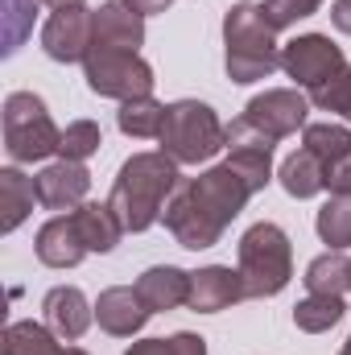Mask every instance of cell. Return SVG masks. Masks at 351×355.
Instances as JSON below:
<instances>
[{"instance_id": "44dd1931", "label": "cell", "mask_w": 351, "mask_h": 355, "mask_svg": "<svg viewBox=\"0 0 351 355\" xmlns=\"http://www.w3.org/2000/svg\"><path fill=\"white\" fill-rule=\"evenodd\" d=\"M71 215H75V227H79L87 252H112L120 244V236H124V227H120V219H116V211L108 202H83Z\"/></svg>"}, {"instance_id": "3957f363", "label": "cell", "mask_w": 351, "mask_h": 355, "mask_svg": "<svg viewBox=\"0 0 351 355\" xmlns=\"http://www.w3.org/2000/svg\"><path fill=\"white\" fill-rule=\"evenodd\" d=\"M223 46H228V79L232 83H257L281 67L277 29L268 25L261 4H236L223 17Z\"/></svg>"}, {"instance_id": "ffe728a7", "label": "cell", "mask_w": 351, "mask_h": 355, "mask_svg": "<svg viewBox=\"0 0 351 355\" xmlns=\"http://www.w3.org/2000/svg\"><path fill=\"white\" fill-rule=\"evenodd\" d=\"M37 202V182L21 170H0V232H17Z\"/></svg>"}, {"instance_id": "5b68a950", "label": "cell", "mask_w": 351, "mask_h": 355, "mask_svg": "<svg viewBox=\"0 0 351 355\" xmlns=\"http://www.w3.org/2000/svg\"><path fill=\"white\" fill-rule=\"evenodd\" d=\"M157 141H162V153H170L178 166H198V162H211L219 149H228V128L207 103L178 99L166 107V128Z\"/></svg>"}, {"instance_id": "8992f818", "label": "cell", "mask_w": 351, "mask_h": 355, "mask_svg": "<svg viewBox=\"0 0 351 355\" xmlns=\"http://www.w3.org/2000/svg\"><path fill=\"white\" fill-rule=\"evenodd\" d=\"M62 132L54 128L46 103L33 91H12L4 99V149L12 162H42L58 153Z\"/></svg>"}, {"instance_id": "f35d334b", "label": "cell", "mask_w": 351, "mask_h": 355, "mask_svg": "<svg viewBox=\"0 0 351 355\" xmlns=\"http://www.w3.org/2000/svg\"><path fill=\"white\" fill-rule=\"evenodd\" d=\"M348 120H351V107H348Z\"/></svg>"}, {"instance_id": "7402d4cb", "label": "cell", "mask_w": 351, "mask_h": 355, "mask_svg": "<svg viewBox=\"0 0 351 355\" xmlns=\"http://www.w3.org/2000/svg\"><path fill=\"white\" fill-rule=\"evenodd\" d=\"M281 186L293 198H314L318 190H327V162L314 157L310 149H298L285 166H281Z\"/></svg>"}, {"instance_id": "603a6c76", "label": "cell", "mask_w": 351, "mask_h": 355, "mask_svg": "<svg viewBox=\"0 0 351 355\" xmlns=\"http://www.w3.org/2000/svg\"><path fill=\"white\" fill-rule=\"evenodd\" d=\"M116 124H120V132H124V137H137V141L162 137V128H166V103H157L153 95L128 99V103H120Z\"/></svg>"}, {"instance_id": "6da1fadb", "label": "cell", "mask_w": 351, "mask_h": 355, "mask_svg": "<svg viewBox=\"0 0 351 355\" xmlns=\"http://www.w3.org/2000/svg\"><path fill=\"white\" fill-rule=\"evenodd\" d=\"M257 190L248 186V178L240 174L236 166H215L207 174L190 178L174 190V198L166 202V232L174 236L182 248L198 252V248H211L223 240L228 223L248 207Z\"/></svg>"}, {"instance_id": "ac0fdd59", "label": "cell", "mask_w": 351, "mask_h": 355, "mask_svg": "<svg viewBox=\"0 0 351 355\" xmlns=\"http://www.w3.org/2000/svg\"><path fill=\"white\" fill-rule=\"evenodd\" d=\"M137 293H141V302H145L153 314L178 310V306L190 302V272H182V268H174V265H157V268H149V272H141Z\"/></svg>"}, {"instance_id": "836d02e7", "label": "cell", "mask_w": 351, "mask_h": 355, "mask_svg": "<svg viewBox=\"0 0 351 355\" xmlns=\"http://www.w3.org/2000/svg\"><path fill=\"white\" fill-rule=\"evenodd\" d=\"M124 355H174V347H170V339H141Z\"/></svg>"}, {"instance_id": "5bb4252c", "label": "cell", "mask_w": 351, "mask_h": 355, "mask_svg": "<svg viewBox=\"0 0 351 355\" xmlns=\"http://www.w3.org/2000/svg\"><path fill=\"white\" fill-rule=\"evenodd\" d=\"M244 297V281L240 268H223V265H207L198 272H190V310L194 314H219L228 306H236Z\"/></svg>"}, {"instance_id": "8fae6325", "label": "cell", "mask_w": 351, "mask_h": 355, "mask_svg": "<svg viewBox=\"0 0 351 355\" xmlns=\"http://www.w3.org/2000/svg\"><path fill=\"white\" fill-rule=\"evenodd\" d=\"M306 112H310L306 95H298V91H289V87L264 91V95H257V99L244 107V116H248L257 128H264L273 141L293 137L298 128H306Z\"/></svg>"}, {"instance_id": "83f0119b", "label": "cell", "mask_w": 351, "mask_h": 355, "mask_svg": "<svg viewBox=\"0 0 351 355\" xmlns=\"http://www.w3.org/2000/svg\"><path fill=\"white\" fill-rule=\"evenodd\" d=\"M99 145H103L99 124L95 120H75V124H67L58 153H62V162H87L91 153H99Z\"/></svg>"}, {"instance_id": "8d00e7d4", "label": "cell", "mask_w": 351, "mask_h": 355, "mask_svg": "<svg viewBox=\"0 0 351 355\" xmlns=\"http://www.w3.org/2000/svg\"><path fill=\"white\" fill-rule=\"evenodd\" d=\"M42 4H50V8H71V4H83V0H42Z\"/></svg>"}, {"instance_id": "7c38bea8", "label": "cell", "mask_w": 351, "mask_h": 355, "mask_svg": "<svg viewBox=\"0 0 351 355\" xmlns=\"http://www.w3.org/2000/svg\"><path fill=\"white\" fill-rule=\"evenodd\" d=\"M145 42V17L132 12L128 4L112 0L91 12V50H141Z\"/></svg>"}, {"instance_id": "9a60e30c", "label": "cell", "mask_w": 351, "mask_h": 355, "mask_svg": "<svg viewBox=\"0 0 351 355\" xmlns=\"http://www.w3.org/2000/svg\"><path fill=\"white\" fill-rule=\"evenodd\" d=\"M149 314H153V310L141 302L137 285H132V289H128V285H112V289H103L99 302H95L99 327H103L108 335H116V339H132V335L149 322Z\"/></svg>"}, {"instance_id": "1f68e13d", "label": "cell", "mask_w": 351, "mask_h": 355, "mask_svg": "<svg viewBox=\"0 0 351 355\" xmlns=\"http://www.w3.org/2000/svg\"><path fill=\"white\" fill-rule=\"evenodd\" d=\"M327 190H331V194H351V153L339 157V162L327 170Z\"/></svg>"}, {"instance_id": "f1b7e54d", "label": "cell", "mask_w": 351, "mask_h": 355, "mask_svg": "<svg viewBox=\"0 0 351 355\" xmlns=\"http://www.w3.org/2000/svg\"><path fill=\"white\" fill-rule=\"evenodd\" d=\"M310 103H314L318 112L348 116V107H351V67H343L331 83H323L318 91H310Z\"/></svg>"}, {"instance_id": "4dcf8cb0", "label": "cell", "mask_w": 351, "mask_h": 355, "mask_svg": "<svg viewBox=\"0 0 351 355\" xmlns=\"http://www.w3.org/2000/svg\"><path fill=\"white\" fill-rule=\"evenodd\" d=\"M29 12H33V0H4V54H12L29 29Z\"/></svg>"}, {"instance_id": "30bf717a", "label": "cell", "mask_w": 351, "mask_h": 355, "mask_svg": "<svg viewBox=\"0 0 351 355\" xmlns=\"http://www.w3.org/2000/svg\"><path fill=\"white\" fill-rule=\"evenodd\" d=\"M42 50L54 62H87L91 54V8L71 4V8H54V17L42 29Z\"/></svg>"}, {"instance_id": "2e32d148", "label": "cell", "mask_w": 351, "mask_h": 355, "mask_svg": "<svg viewBox=\"0 0 351 355\" xmlns=\"http://www.w3.org/2000/svg\"><path fill=\"white\" fill-rule=\"evenodd\" d=\"M42 310H46V327H50L62 343L83 339L87 327H91V318H95V310L87 306V297H83L75 285H58V289H50L46 302H42Z\"/></svg>"}, {"instance_id": "d6a6232c", "label": "cell", "mask_w": 351, "mask_h": 355, "mask_svg": "<svg viewBox=\"0 0 351 355\" xmlns=\"http://www.w3.org/2000/svg\"><path fill=\"white\" fill-rule=\"evenodd\" d=\"M170 347H174V355H207V339H198L190 331H178L170 339Z\"/></svg>"}, {"instance_id": "f546056e", "label": "cell", "mask_w": 351, "mask_h": 355, "mask_svg": "<svg viewBox=\"0 0 351 355\" xmlns=\"http://www.w3.org/2000/svg\"><path fill=\"white\" fill-rule=\"evenodd\" d=\"M261 8H264V17H268V25H273V29H289L293 21H302V17L318 12V8H323V0H264Z\"/></svg>"}, {"instance_id": "4316f807", "label": "cell", "mask_w": 351, "mask_h": 355, "mask_svg": "<svg viewBox=\"0 0 351 355\" xmlns=\"http://www.w3.org/2000/svg\"><path fill=\"white\" fill-rule=\"evenodd\" d=\"M318 236L335 252L351 248V194H331V202L318 211Z\"/></svg>"}, {"instance_id": "e575fe53", "label": "cell", "mask_w": 351, "mask_h": 355, "mask_svg": "<svg viewBox=\"0 0 351 355\" xmlns=\"http://www.w3.org/2000/svg\"><path fill=\"white\" fill-rule=\"evenodd\" d=\"M331 21H335L339 33L351 37V0H335V4H331Z\"/></svg>"}, {"instance_id": "4fadbf2b", "label": "cell", "mask_w": 351, "mask_h": 355, "mask_svg": "<svg viewBox=\"0 0 351 355\" xmlns=\"http://www.w3.org/2000/svg\"><path fill=\"white\" fill-rule=\"evenodd\" d=\"M33 182H37V202L50 207V211H79L87 202V190H91V174L83 162L46 166Z\"/></svg>"}, {"instance_id": "74e56055", "label": "cell", "mask_w": 351, "mask_h": 355, "mask_svg": "<svg viewBox=\"0 0 351 355\" xmlns=\"http://www.w3.org/2000/svg\"><path fill=\"white\" fill-rule=\"evenodd\" d=\"M339 355H351V339H348V343H343V352H339Z\"/></svg>"}, {"instance_id": "7a4b0ae2", "label": "cell", "mask_w": 351, "mask_h": 355, "mask_svg": "<svg viewBox=\"0 0 351 355\" xmlns=\"http://www.w3.org/2000/svg\"><path fill=\"white\" fill-rule=\"evenodd\" d=\"M178 186V162L170 153H132L112 182L108 207L116 211L124 232H145L166 215V202Z\"/></svg>"}, {"instance_id": "d6986e66", "label": "cell", "mask_w": 351, "mask_h": 355, "mask_svg": "<svg viewBox=\"0 0 351 355\" xmlns=\"http://www.w3.org/2000/svg\"><path fill=\"white\" fill-rule=\"evenodd\" d=\"M0 355H87L83 347H62L58 335L42 322H8L4 339H0Z\"/></svg>"}, {"instance_id": "9c48e42d", "label": "cell", "mask_w": 351, "mask_h": 355, "mask_svg": "<svg viewBox=\"0 0 351 355\" xmlns=\"http://www.w3.org/2000/svg\"><path fill=\"white\" fill-rule=\"evenodd\" d=\"M273 137L257 128L248 116H240L232 128H228V166H236L240 174L248 178L252 190H264L268 178H273Z\"/></svg>"}, {"instance_id": "d590c367", "label": "cell", "mask_w": 351, "mask_h": 355, "mask_svg": "<svg viewBox=\"0 0 351 355\" xmlns=\"http://www.w3.org/2000/svg\"><path fill=\"white\" fill-rule=\"evenodd\" d=\"M120 4H128V8L141 12V17H149V12H166V8H170V0H120Z\"/></svg>"}, {"instance_id": "e0dca14e", "label": "cell", "mask_w": 351, "mask_h": 355, "mask_svg": "<svg viewBox=\"0 0 351 355\" xmlns=\"http://www.w3.org/2000/svg\"><path fill=\"white\" fill-rule=\"evenodd\" d=\"M87 257V244L75 227V215H54L37 232V261L50 268H75Z\"/></svg>"}, {"instance_id": "d4e9b609", "label": "cell", "mask_w": 351, "mask_h": 355, "mask_svg": "<svg viewBox=\"0 0 351 355\" xmlns=\"http://www.w3.org/2000/svg\"><path fill=\"white\" fill-rule=\"evenodd\" d=\"M343 297H327V293H310L306 302H298L293 306V327L298 331H306V335H323V331H331L339 318H343Z\"/></svg>"}, {"instance_id": "ba28073f", "label": "cell", "mask_w": 351, "mask_h": 355, "mask_svg": "<svg viewBox=\"0 0 351 355\" xmlns=\"http://www.w3.org/2000/svg\"><path fill=\"white\" fill-rule=\"evenodd\" d=\"M343 67H348L343 50L323 33H302L289 46H281V71L306 91H318L323 83H331Z\"/></svg>"}, {"instance_id": "277c9868", "label": "cell", "mask_w": 351, "mask_h": 355, "mask_svg": "<svg viewBox=\"0 0 351 355\" xmlns=\"http://www.w3.org/2000/svg\"><path fill=\"white\" fill-rule=\"evenodd\" d=\"M240 281H244V297H273L289 285L293 277V252H289V236L277 223H257L240 236Z\"/></svg>"}, {"instance_id": "cb8c5ba5", "label": "cell", "mask_w": 351, "mask_h": 355, "mask_svg": "<svg viewBox=\"0 0 351 355\" xmlns=\"http://www.w3.org/2000/svg\"><path fill=\"white\" fill-rule=\"evenodd\" d=\"M306 289L310 293H327V297H343L351 289V257L348 252H327V257H318V261H310L306 268Z\"/></svg>"}, {"instance_id": "52a82bcc", "label": "cell", "mask_w": 351, "mask_h": 355, "mask_svg": "<svg viewBox=\"0 0 351 355\" xmlns=\"http://www.w3.org/2000/svg\"><path fill=\"white\" fill-rule=\"evenodd\" d=\"M83 71H87V87L103 99L128 103L153 91V67L132 50H91Z\"/></svg>"}, {"instance_id": "484cf974", "label": "cell", "mask_w": 351, "mask_h": 355, "mask_svg": "<svg viewBox=\"0 0 351 355\" xmlns=\"http://www.w3.org/2000/svg\"><path fill=\"white\" fill-rule=\"evenodd\" d=\"M302 149H310L314 157H323L327 170H331L339 157L351 153V128H343V124H306L302 128Z\"/></svg>"}]
</instances>
